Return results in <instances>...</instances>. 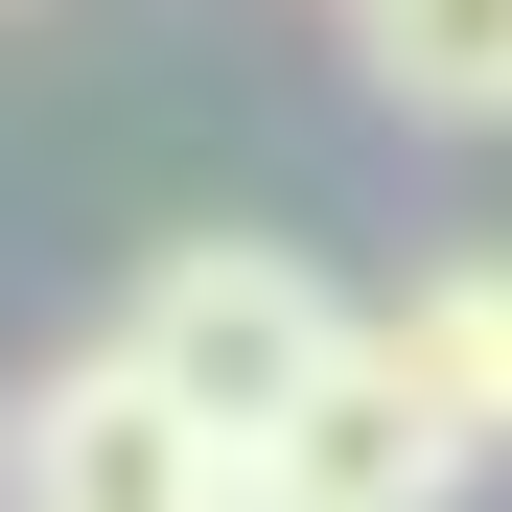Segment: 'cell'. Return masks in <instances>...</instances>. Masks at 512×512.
<instances>
[{
  "instance_id": "3957f363",
  "label": "cell",
  "mask_w": 512,
  "mask_h": 512,
  "mask_svg": "<svg viewBox=\"0 0 512 512\" xmlns=\"http://www.w3.org/2000/svg\"><path fill=\"white\" fill-rule=\"evenodd\" d=\"M256 466H280L303 512H466V489H489V419H466L443 373H419L396 326H350V373H326V396H303Z\"/></svg>"
},
{
  "instance_id": "7a4b0ae2",
  "label": "cell",
  "mask_w": 512,
  "mask_h": 512,
  "mask_svg": "<svg viewBox=\"0 0 512 512\" xmlns=\"http://www.w3.org/2000/svg\"><path fill=\"white\" fill-rule=\"evenodd\" d=\"M210 466H233V443H210V419L117 350V326H94V350H70L24 419H0V512H187Z\"/></svg>"
},
{
  "instance_id": "8992f818",
  "label": "cell",
  "mask_w": 512,
  "mask_h": 512,
  "mask_svg": "<svg viewBox=\"0 0 512 512\" xmlns=\"http://www.w3.org/2000/svg\"><path fill=\"white\" fill-rule=\"evenodd\" d=\"M187 512H303V489H280V466H256V443H233V466H210V489H187Z\"/></svg>"
},
{
  "instance_id": "5b68a950",
  "label": "cell",
  "mask_w": 512,
  "mask_h": 512,
  "mask_svg": "<svg viewBox=\"0 0 512 512\" xmlns=\"http://www.w3.org/2000/svg\"><path fill=\"white\" fill-rule=\"evenodd\" d=\"M396 350H419V373H443V396L489 419V443H512V256H466V280H419V303H396Z\"/></svg>"
},
{
  "instance_id": "6da1fadb",
  "label": "cell",
  "mask_w": 512,
  "mask_h": 512,
  "mask_svg": "<svg viewBox=\"0 0 512 512\" xmlns=\"http://www.w3.org/2000/svg\"><path fill=\"white\" fill-rule=\"evenodd\" d=\"M117 350L187 396L210 443H280V419L350 373V303H326L280 233H163V256H140V303H117Z\"/></svg>"
},
{
  "instance_id": "277c9868",
  "label": "cell",
  "mask_w": 512,
  "mask_h": 512,
  "mask_svg": "<svg viewBox=\"0 0 512 512\" xmlns=\"http://www.w3.org/2000/svg\"><path fill=\"white\" fill-rule=\"evenodd\" d=\"M350 47L419 140H512V0H350Z\"/></svg>"
}]
</instances>
